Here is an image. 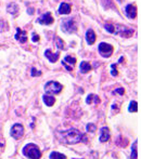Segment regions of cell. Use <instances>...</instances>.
<instances>
[{
    "instance_id": "cell-1",
    "label": "cell",
    "mask_w": 141,
    "mask_h": 159,
    "mask_svg": "<svg viewBox=\"0 0 141 159\" xmlns=\"http://www.w3.org/2000/svg\"><path fill=\"white\" fill-rule=\"evenodd\" d=\"M61 135H62V139L64 141V143H66V144H76V143L82 141L87 143V141H88L86 135L80 133L76 129H69L66 130V131H63L61 132Z\"/></svg>"
},
{
    "instance_id": "cell-2",
    "label": "cell",
    "mask_w": 141,
    "mask_h": 159,
    "mask_svg": "<svg viewBox=\"0 0 141 159\" xmlns=\"http://www.w3.org/2000/svg\"><path fill=\"white\" fill-rule=\"evenodd\" d=\"M23 154H24V156L30 159H39L41 157L39 147L36 144H33V143L25 145L24 148H23Z\"/></svg>"
},
{
    "instance_id": "cell-3",
    "label": "cell",
    "mask_w": 141,
    "mask_h": 159,
    "mask_svg": "<svg viewBox=\"0 0 141 159\" xmlns=\"http://www.w3.org/2000/svg\"><path fill=\"white\" fill-rule=\"evenodd\" d=\"M113 34H117V35L122 36V37H131L134 35V29L132 28H128L124 25H114L113 24Z\"/></svg>"
},
{
    "instance_id": "cell-4",
    "label": "cell",
    "mask_w": 141,
    "mask_h": 159,
    "mask_svg": "<svg viewBox=\"0 0 141 159\" xmlns=\"http://www.w3.org/2000/svg\"><path fill=\"white\" fill-rule=\"evenodd\" d=\"M63 89V86L57 81H49L45 85V90L48 94H58Z\"/></svg>"
},
{
    "instance_id": "cell-5",
    "label": "cell",
    "mask_w": 141,
    "mask_h": 159,
    "mask_svg": "<svg viewBox=\"0 0 141 159\" xmlns=\"http://www.w3.org/2000/svg\"><path fill=\"white\" fill-rule=\"evenodd\" d=\"M61 28L64 32L67 34H72V32H76V25L73 19H69V20H64L61 24Z\"/></svg>"
},
{
    "instance_id": "cell-6",
    "label": "cell",
    "mask_w": 141,
    "mask_h": 159,
    "mask_svg": "<svg viewBox=\"0 0 141 159\" xmlns=\"http://www.w3.org/2000/svg\"><path fill=\"white\" fill-rule=\"evenodd\" d=\"M24 134V127L20 123L13 124V127L11 128V137L15 140H19L23 137Z\"/></svg>"
},
{
    "instance_id": "cell-7",
    "label": "cell",
    "mask_w": 141,
    "mask_h": 159,
    "mask_svg": "<svg viewBox=\"0 0 141 159\" xmlns=\"http://www.w3.org/2000/svg\"><path fill=\"white\" fill-rule=\"evenodd\" d=\"M99 52L103 57H110L113 53V47L109 43L101 42L99 45Z\"/></svg>"
},
{
    "instance_id": "cell-8",
    "label": "cell",
    "mask_w": 141,
    "mask_h": 159,
    "mask_svg": "<svg viewBox=\"0 0 141 159\" xmlns=\"http://www.w3.org/2000/svg\"><path fill=\"white\" fill-rule=\"evenodd\" d=\"M37 22L39 24H42V25H50L53 23V18H52V15L50 12H47L45 14L42 15L41 18H39L37 20Z\"/></svg>"
},
{
    "instance_id": "cell-9",
    "label": "cell",
    "mask_w": 141,
    "mask_h": 159,
    "mask_svg": "<svg viewBox=\"0 0 141 159\" xmlns=\"http://www.w3.org/2000/svg\"><path fill=\"white\" fill-rule=\"evenodd\" d=\"M15 39L20 42L24 43L27 41V34L25 30H22L21 28H16V34H15Z\"/></svg>"
},
{
    "instance_id": "cell-10",
    "label": "cell",
    "mask_w": 141,
    "mask_h": 159,
    "mask_svg": "<svg viewBox=\"0 0 141 159\" xmlns=\"http://www.w3.org/2000/svg\"><path fill=\"white\" fill-rule=\"evenodd\" d=\"M126 15L129 19H135L137 16V9L134 5H127Z\"/></svg>"
},
{
    "instance_id": "cell-11",
    "label": "cell",
    "mask_w": 141,
    "mask_h": 159,
    "mask_svg": "<svg viewBox=\"0 0 141 159\" xmlns=\"http://www.w3.org/2000/svg\"><path fill=\"white\" fill-rule=\"evenodd\" d=\"M110 139V130L109 128L103 127L101 128V134H100V142L104 143V142L109 141Z\"/></svg>"
},
{
    "instance_id": "cell-12",
    "label": "cell",
    "mask_w": 141,
    "mask_h": 159,
    "mask_svg": "<svg viewBox=\"0 0 141 159\" xmlns=\"http://www.w3.org/2000/svg\"><path fill=\"white\" fill-rule=\"evenodd\" d=\"M45 55H46V57H47L48 60H49L51 63L57 62L58 59H59V53H52L51 50H50V49L46 50V51H45Z\"/></svg>"
},
{
    "instance_id": "cell-13",
    "label": "cell",
    "mask_w": 141,
    "mask_h": 159,
    "mask_svg": "<svg viewBox=\"0 0 141 159\" xmlns=\"http://www.w3.org/2000/svg\"><path fill=\"white\" fill-rule=\"evenodd\" d=\"M86 40H87V43L90 46L93 45V43L96 42V34H94V32L92 29H89L88 32H87Z\"/></svg>"
},
{
    "instance_id": "cell-14",
    "label": "cell",
    "mask_w": 141,
    "mask_h": 159,
    "mask_svg": "<svg viewBox=\"0 0 141 159\" xmlns=\"http://www.w3.org/2000/svg\"><path fill=\"white\" fill-rule=\"evenodd\" d=\"M42 100H44V103H45L47 106H53L55 103V99L52 95L49 94H45L42 96Z\"/></svg>"
},
{
    "instance_id": "cell-15",
    "label": "cell",
    "mask_w": 141,
    "mask_h": 159,
    "mask_svg": "<svg viewBox=\"0 0 141 159\" xmlns=\"http://www.w3.org/2000/svg\"><path fill=\"white\" fill-rule=\"evenodd\" d=\"M71 12V5H69V3H61V5H60L59 8V13L60 14H69V13Z\"/></svg>"
},
{
    "instance_id": "cell-16",
    "label": "cell",
    "mask_w": 141,
    "mask_h": 159,
    "mask_svg": "<svg viewBox=\"0 0 141 159\" xmlns=\"http://www.w3.org/2000/svg\"><path fill=\"white\" fill-rule=\"evenodd\" d=\"M86 103L87 104H91V103H94V104H99L100 103V97L96 94H89L86 99Z\"/></svg>"
},
{
    "instance_id": "cell-17",
    "label": "cell",
    "mask_w": 141,
    "mask_h": 159,
    "mask_svg": "<svg viewBox=\"0 0 141 159\" xmlns=\"http://www.w3.org/2000/svg\"><path fill=\"white\" fill-rule=\"evenodd\" d=\"M91 70V65L88 62H82L80 63V72L83 74H87L88 72Z\"/></svg>"
},
{
    "instance_id": "cell-18",
    "label": "cell",
    "mask_w": 141,
    "mask_h": 159,
    "mask_svg": "<svg viewBox=\"0 0 141 159\" xmlns=\"http://www.w3.org/2000/svg\"><path fill=\"white\" fill-rule=\"evenodd\" d=\"M19 11V7L16 3H10L8 5V12H10L11 14H16Z\"/></svg>"
},
{
    "instance_id": "cell-19",
    "label": "cell",
    "mask_w": 141,
    "mask_h": 159,
    "mask_svg": "<svg viewBox=\"0 0 141 159\" xmlns=\"http://www.w3.org/2000/svg\"><path fill=\"white\" fill-rule=\"evenodd\" d=\"M50 159H66V157H65V155L61 154V153L52 152L50 154Z\"/></svg>"
},
{
    "instance_id": "cell-20",
    "label": "cell",
    "mask_w": 141,
    "mask_h": 159,
    "mask_svg": "<svg viewBox=\"0 0 141 159\" xmlns=\"http://www.w3.org/2000/svg\"><path fill=\"white\" fill-rule=\"evenodd\" d=\"M128 110L130 113H136L138 110V103L136 101H131L130 104H129V108Z\"/></svg>"
},
{
    "instance_id": "cell-21",
    "label": "cell",
    "mask_w": 141,
    "mask_h": 159,
    "mask_svg": "<svg viewBox=\"0 0 141 159\" xmlns=\"http://www.w3.org/2000/svg\"><path fill=\"white\" fill-rule=\"evenodd\" d=\"M131 159H137V142L131 146Z\"/></svg>"
},
{
    "instance_id": "cell-22",
    "label": "cell",
    "mask_w": 141,
    "mask_h": 159,
    "mask_svg": "<svg viewBox=\"0 0 141 159\" xmlns=\"http://www.w3.org/2000/svg\"><path fill=\"white\" fill-rule=\"evenodd\" d=\"M64 63H69L71 65H75L76 63V59L75 57H72V56H65V59L63 60Z\"/></svg>"
},
{
    "instance_id": "cell-23",
    "label": "cell",
    "mask_w": 141,
    "mask_h": 159,
    "mask_svg": "<svg viewBox=\"0 0 141 159\" xmlns=\"http://www.w3.org/2000/svg\"><path fill=\"white\" fill-rule=\"evenodd\" d=\"M87 131L88 132H91V133H93V132L97 131V126L93 123H88L87 124V127H86Z\"/></svg>"
},
{
    "instance_id": "cell-24",
    "label": "cell",
    "mask_w": 141,
    "mask_h": 159,
    "mask_svg": "<svg viewBox=\"0 0 141 159\" xmlns=\"http://www.w3.org/2000/svg\"><path fill=\"white\" fill-rule=\"evenodd\" d=\"M57 47L59 48L60 50H62L63 48H64V42H63V40L59 37H57Z\"/></svg>"
},
{
    "instance_id": "cell-25",
    "label": "cell",
    "mask_w": 141,
    "mask_h": 159,
    "mask_svg": "<svg viewBox=\"0 0 141 159\" xmlns=\"http://www.w3.org/2000/svg\"><path fill=\"white\" fill-rule=\"evenodd\" d=\"M30 75H32L33 77H37V76H40V75H41V72H40V70H37L35 67H33Z\"/></svg>"
},
{
    "instance_id": "cell-26",
    "label": "cell",
    "mask_w": 141,
    "mask_h": 159,
    "mask_svg": "<svg viewBox=\"0 0 141 159\" xmlns=\"http://www.w3.org/2000/svg\"><path fill=\"white\" fill-rule=\"evenodd\" d=\"M112 76H117L118 72L116 70V64H112Z\"/></svg>"
},
{
    "instance_id": "cell-27",
    "label": "cell",
    "mask_w": 141,
    "mask_h": 159,
    "mask_svg": "<svg viewBox=\"0 0 141 159\" xmlns=\"http://www.w3.org/2000/svg\"><path fill=\"white\" fill-rule=\"evenodd\" d=\"M114 93H118V94L123 95L125 93V90L123 89V88H118V89H116L115 91H114Z\"/></svg>"
},
{
    "instance_id": "cell-28",
    "label": "cell",
    "mask_w": 141,
    "mask_h": 159,
    "mask_svg": "<svg viewBox=\"0 0 141 159\" xmlns=\"http://www.w3.org/2000/svg\"><path fill=\"white\" fill-rule=\"evenodd\" d=\"M33 41H35V42L39 41V36H38L36 32H33Z\"/></svg>"
},
{
    "instance_id": "cell-29",
    "label": "cell",
    "mask_w": 141,
    "mask_h": 159,
    "mask_svg": "<svg viewBox=\"0 0 141 159\" xmlns=\"http://www.w3.org/2000/svg\"><path fill=\"white\" fill-rule=\"evenodd\" d=\"M62 64H63V66H64V67L66 68L67 70H69V72H72V70H73V68H72V67H69V66H67V64H66V63L62 62Z\"/></svg>"
},
{
    "instance_id": "cell-30",
    "label": "cell",
    "mask_w": 141,
    "mask_h": 159,
    "mask_svg": "<svg viewBox=\"0 0 141 159\" xmlns=\"http://www.w3.org/2000/svg\"><path fill=\"white\" fill-rule=\"evenodd\" d=\"M123 61H124V59H123V57H121V59H119V61H118V62L121 63V62H123Z\"/></svg>"
},
{
    "instance_id": "cell-31",
    "label": "cell",
    "mask_w": 141,
    "mask_h": 159,
    "mask_svg": "<svg viewBox=\"0 0 141 159\" xmlns=\"http://www.w3.org/2000/svg\"><path fill=\"white\" fill-rule=\"evenodd\" d=\"M3 146V144H0V147H2Z\"/></svg>"
}]
</instances>
